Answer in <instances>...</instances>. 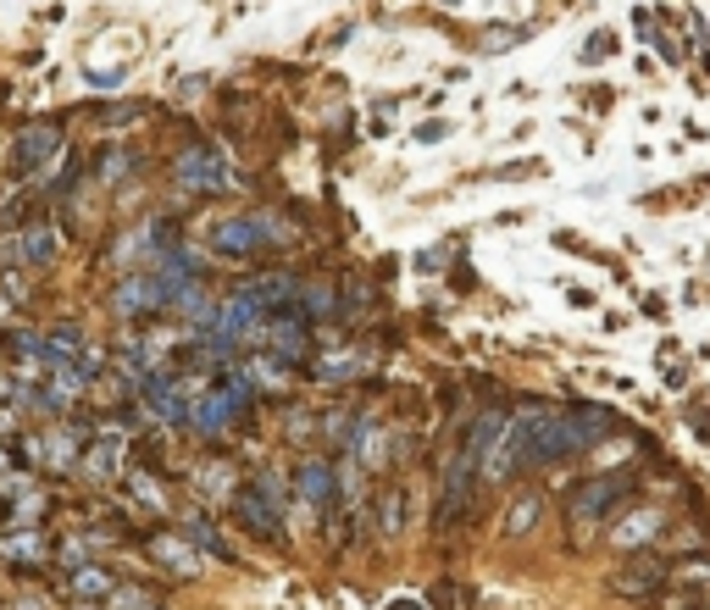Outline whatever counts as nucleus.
I'll return each mask as SVG.
<instances>
[{
	"mask_svg": "<svg viewBox=\"0 0 710 610\" xmlns=\"http://www.w3.org/2000/svg\"><path fill=\"white\" fill-rule=\"evenodd\" d=\"M572 416V427L583 433V450H594L605 433H616V411L610 405H577V411H566Z\"/></svg>",
	"mask_w": 710,
	"mask_h": 610,
	"instance_id": "nucleus-9",
	"label": "nucleus"
},
{
	"mask_svg": "<svg viewBox=\"0 0 710 610\" xmlns=\"http://www.w3.org/2000/svg\"><path fill=\"white\" fill-rule=\"evenodd\" d=\"M666 583H672V566L655 561V555H633L628 566H621V572L610 577V588H616L621 599H655Z\"/></svg>",
	"mask_w": 710,
	"mask_h": 610,
	"instance_id": "nucleus-3",
	"label": "nucleus"
},
{
	"mask_svg": "<svg viewBox=\"0 0 710 610\" xmlns=\"http://www.w3.org/2000/svg\"><path fill=\"white\" fill-rule=\"evenodd\" d=\"M295 488H300L306 505H328V494H333V472H328V461H306Z\"/></svg>",
	"mask_w": 710,
	"mask_h": 610,
	"instance_id": "nucleus-11",
	"label": "nucleus"
},
{
	"mask_svg": "<svg viewBox=\"0 0 710 610\" xmlns=\"http://www.w3.org/2000/svg\"><path fill=\"white\" fill-rule=\"evenodd\" d=\"M416 139H422V145H433V139H444V123H427V128H416Z\"/></svg>",
	"mask_w": 710,
	"mask_h": 610,
	"instance_id": "nucleus-17",
	"label": "nucleus"
},
{
	"mask_svg": "<svg viewBox=\"0 0 710 610\" xmlns=\"http://www.w3.org/2000/svg\"><path fill=\"white\" fill-rule=\"evenodd\" d=\"M161 555H167V566H178V572H190V577L201 572V561H195V555H190L184 544H178V550H161Z\"/></svg>",
	"mask_w": 710,
	"mask_h": 610,
	"instance_id": "nucleus-15",
	"label": "nucleus"
},
{
	"mask_svg": "<svg viewBox=\"0 0 710 610\" xmlns=\"http://www.w3.org/2000/svg\"><path fill=\"white\" fill-rule=\"evenodd\" d=\"M145 400L156 405V416H161V422H190V416H195V411H190V400H184V389H172L167 378H156V383L145 389Z\"/></svg>",
	"mask_w": 710,
	"mask_h": 610,
	"instance_id": "nucleus-10",
	"label": "nucleus"
},
{
	"mask_svg": "<svg viewBox=\"0 0 710 610\" xmlns=\"http://www.w3.org/2000/svg\"><path fill=\"white\" fill-rule=\"evenodd\" d=\"M389 610H427V605H416V599H394Z\"/></svg>",
	"mask_w": 710,
	"mask_h": 610,
	"instance_id": "nucleus-18",
	"label": "nucleus"
},
{
	"mask_svg": "<svg viewBox=\"0 0 710 610\" xmlns=\"http://www.w3.org/2000/svg\"><path fill=\"white\" fill-rule=\"evenodd\" d=\"M655 533H661V510H633L628 521H616V528H610V544L616 550H644Z\"/></svg>",
	"mask_w": 710,
	"mask_h": 610,
	"instance_id": "nucleus-7",
	"label": "nucleus"
},
{
	"mask_svg": "<svg viewBox=\"0 0 710 610\" xmlns=\"http://www.w3.org/2000/svg\"><path fill=\"white\" fill-rule=\"evenodd\" d=\"M610 56V34L599 28V34H588V45H583V61H605Z\"/></svg>",
	"mask_w": 710,
	"mask_h": 610,
	"instance_id": "nucleus-16",
	"label": "nucleus"
},
{
	"mask_svg": "<svg viewBox=\"0 0 710 610\" xmlns=\"http://www.w3.org/2000/svg\"><path fill=\"white\" fill-rule=\"evenodd\" d=\"M539 521H545V494L539 488H522L511 499V510H505V539H527Z\"/></svg>",
	"mask_w": 710,
	"mask_h": 610,
	"instance_id": "nucleus-6",
	"label": "nucleus"
},
{
	"mask_svg": "<svg viewBox=\"0 0 710 610\" xmlns=\"http://www.w3.org/2000/svg\"><path fill=\"white\" fill-rule=\"evenodd\" d=\"M628 488H633L628 472H599V477L577 483V488L566 494V516H572V528H577V533H594L599 521H605L621 499H628Z\"/></svg>",
	"mask_w": 710,
	"mask_h": 610,
	"instance_id": "nucleus-1",
	"label": "nucleus"
},
{
	"mask_svg": "<svg viewBox=\"0 0 710 610\" xmlns=\"http://www.w3.org/2000/svg\"><path fill=\"white\" fill-rule=\"evenodd\" d=\"M672 583H677V588H688V583H694V588H705V583H710V561H705V555L677 561V566H672Z\"/></svg>",
	"mask_w": 710,
	"mask_h": 610,
	"instance_id": "nucleus-12",
	"label": "nucleus"
},
{
	"mask_svg": "<svg viewBox=\"0 0 710 610\" xmlns=\"http://www.w3.org/2000/svg\"><path fill=\"white\" fill-rule=\"evenodd\" d=\"M239 510H244V521L255 533H266V539H284V510H278V494L273 488H244L239 494Z\"/></svg>",
	"mask_w": 710,
	"mask_h": 610,
	"instance_id": "nucleus-5",
	"label": "nucleus"
},
{
	"mask_svg": "<svg viewBox=\"0 0 710 610\" xmlns=\"http://www.w3.org/2000/svg\"><path fill=\"white\" fill-rule=\"evenodd\" d=\"M72 588H78V594H112V577H106V572H78Z\"/></svg>",
	"mask_w": 710,
	"mask_h": 610,
	"instance_id": "nucleus-14",
	"label": "nucleus"
},
{
	"mask_svg": "<svg viewBox=\"0 0 710 610\" xmlns=\"http://www.w3.org/2000/svg\"><path fill=\"white\" fill-rule=\"evenodd\" d=\"M405 528V494L394 488V494H383V539H394Z\"/></svg>",
	"mask_w": 710,
	"mask_h": 610,
	"instance_id": "nucleus-13",
	"label": "nucleus"
},
{
	"mask_svg": "<svg viewBox=\"0 0 710 610\" xmlns=\"http://www.w3.org/2000/svg\"><path fill=\"white\" fill-rule=\"evenodd\" d=\"M178 184L195 189V195H217V189H233V161L211 145L201 150H184L178 156Z\"/></svg>",
	"mask_w": 710,
	"mask_h": 610,
	"instance_id": "nucleus-2",
	"label": "nucleus"
},
{
	"mask_svg": "<svg viewBox=\"0 0 710 610\" xmlns=\"http://www.w3.org/2000/svg\"><path fill=\"white\" fill-rule=\"evenodd\" d=\"M56 150H61V134H56V128H28L23 145H18V172H39Z\"/></svg>",
	"mask_w": 710,
	"mask_h": 610,
	"instance_id": "nucleus-8",
	"label": "nucleus"
},
{
	"mask_svg": "<svg viewBox=\"0 0 710 610\" xmlns=\"http://www.w3.org/2000/svg\"><path fill=\"white\" fill-rule=\"evenodd\" d=\"M261 239H266V222H255V217H233V222H217V228H211V250H217V255H233V261L255 255Z\"/></svg>",
	"mask_w": 710,
	"mask_h": 610,
	"instance_id": "nucleus-4",
	"label": "nucleus"
}]
</instances>
